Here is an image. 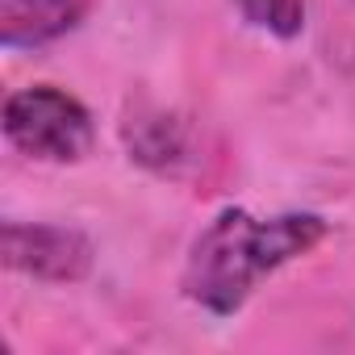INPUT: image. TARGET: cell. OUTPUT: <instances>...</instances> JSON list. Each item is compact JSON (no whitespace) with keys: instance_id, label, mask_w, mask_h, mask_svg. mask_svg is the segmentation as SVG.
<instances>
[{"instance_id":"obj_1","label":"cell","mask_w":355,"mask_h":355,"mask_svg":"<svg viewBox=\"0 0 355 355\" xmlns=\"http://www.w3.org/2000/svg\"><path fill=\"white\" fill-rule=\"evenodd\" d=\"M322 239H326V222L318 214L255 218L230 205L193 239L180 288L205 313L230 318L247 305V297L263 276L313 251Z\"/></svg>"},{"instance_id":"obj_2","label":"cell","mask_w":355,"mask_h":355,"mask_svg":"<svg viewBox=\"0 0 355 355\" xmlns=\"http://www.w3.org/2000/svg\"><path fill=\"white\" fill-rule=\"evenodd\" d=\"M5 138L30 159L76 163L92 150V113L76 96L34 84L5 101Z\"/></svg>"},{"instance_id":"obj_3","label":"cell","mask_w":355,"mask_h":355,"mask_svg":"<svg viewBox=\"0 0 355 355\" xmlns=\"http://www.w3.org/2000/svg\"><path fill=\"white\" fill-rule=\"evenodd\" d=\"M0 251H5V268L46 284H76L92 272L96 259L84 230L51 222H5Z\"/></svg>"},{"instance_id":"obj_4","label":"cell","mask_w":355,"mask_h":355,"mask_svg":"<svg viewBox=\"0 0 355 355\" xmlns=\"http://www.w3.org/2000/svg\"><path fill=\"white\" fill-rule=\"evenodd\" d=\"M84 17V0H0V46L5 51H34Z\"/></svg>"},{"instance_id":"obj_5","label":"cell","mask_w":355,"mask_h":355,"mask_svg":"<svg viewBox=\"0 0 355 355\" xmlns=\"http://www.w3.org/2000/svg\"><path fill=\"white\" fill-rule=\"evenodd\" d=\"M125 146L138 163H146L155 171H167V167H175V159H184V134H180V121H171V117L130 121Z\"/></svg>"},{"instance_id":"obj_6","label":"cell","mask_w":355,"mask_h":355,"mask_svg":"<svg viewBox=\"0 0 355 355\" xmlns=\"http://www.w3.org/2000/svg\"><path fill=\"white\" fill-rule=\"evenodd\" d=\"M234 9L243 13L247 26L268 30L284 42L305 30V0H234Z\"/></svg>"}]
</instances>
